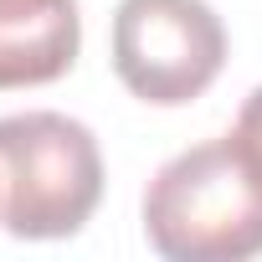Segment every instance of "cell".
I'll return each instance as SVG.
<instances>
[{"mask_svg":"<svg viewBox=\"0 0 262 262\" xmlns=\"http://www.w3.org/2000/svg\"><path fill=\"white\" fill-rule=\"evenodd\" d=\"M77 47V0H0V93L57 82Z\"/></svg>","mask_w":262,"mask_h":262,"instance_id":"cell-4","label":"cell"},{"mask_svg":"<svg viewBox=\"0 0 262 262\" xmlns=\"http://www.w3.org/2000/svg\"><path fill=\"white\" fill-rule=\"evenodd\" d=\"M144 236L170 262H247L262 252V185L231 139L160 165L144 190Z\"/></svg>","mask_w":262,"mask_h":262,"instance_id":"cell-1","label":"cell"},{"mask_svg":"<svg viewBox=\"0 0 262 262\" xmlns=\"http://www.w3.org/2000/svg\"><path fill=\"white\" fill-rule=\"evenodd\" d=\"M98 201L103 155L88 123L52 108L0 118V226L11 236H77Z\"/></svg>","mask_w":262,"mask_h":262,"instance_id":"cell-2","label":"cell"},{"mask_svg":"<svg viewBox=\"0 0 262 262\" xmlns=\"http://www.w3.org/2000/svg\"><path fill=\"white\" fill-rule=\"evenodd\" d=\"M226 139L236 144V155L247 160L252 180L262 185V88L247 93V103H242V113H236V128H231Z\"/></svg>","mask_w":262,"mask_h":262,"instance_id":"cell-5","label":"cell"},{"mask_svg":"<svg viewBox=\"0 0 262 262\" xmlns=\"http://www.w3.org/2000/svg\"><path fill=\"white\" fill-rule=\"evenodd\" d=\"M226 67V26L206 0H118L113 72L139 103L180 108Z\"/></svg>","mask_w":262,"mask_h":262,"instance_id":"cell-3","label":"cell"}]
</instances>
